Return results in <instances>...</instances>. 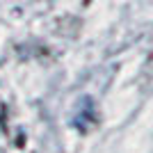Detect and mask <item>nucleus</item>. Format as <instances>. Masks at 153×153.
Instances as JSON below:
<instances>
[]
</instances>
